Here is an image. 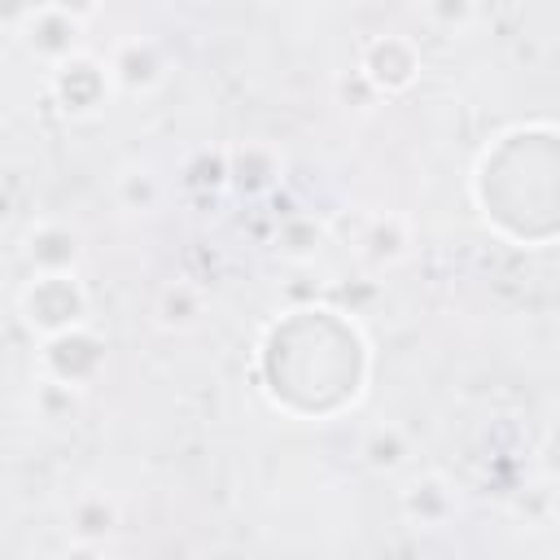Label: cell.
Segmentation results:
<instances>
[{
    "mask_svg": "<svg viewBox=\"0 0 560 560\" xmlns=\"http://www.w3.org/2000/svg\"><path fill=\"white\" fill-rule=\"evenodd\" d=\"M398 503H402L407 525H416V529H442V525H451L455 512H459L455 486H451L442 472H424V477H416V481L402 490Z\"/></svg>",
    "mask_w": 560,
    "mask_h": 560,
    "instance_id": "obj_9",
    "label": "cell"
},
{
    "mask_svg": "<svg viewBox=\"0 0 560 560\" xmlns=\"http://www.w3.org/2000/svg\"><path fill=\"white\" fill-rule=\"evenodd\" d=\"M118 529V503L101 490H88L70 503V538L74 542H88V547H101L109 534Z\"/></svg>",
    "mask_w": 560,
    "mask_h": 560,
    "instance_id": "obj_11",
    "label": "cell"
},
{
    "mask_svg": "<svg viewBox=\"0 0 560 560\" xmlns=\"http://www.w3.org/2000/svg\"><path fill=\"white\" fill-rule=\"evenodd\" d=\"M22 254H26L35 276H61V271L79 267L83 236H79V228L61 223V219H35L22 236Z\"/></svg>",
    "mask_w": 560,
    "mask_h": 560,
    "instance_id": "obj_7",
    "label": "cell"
},
{
    "mask_svg": "<svg viewBox=\"0 0 560 560\" xmlns=\"http://www.w3.org/2000/svg\"><path fill=\"white\" fill-rule=\"evenodd\" d=\"M39 363H44V376L74 385V389H88L105 372V337L92 324L70 328L61 337H48L39 346Z\"/></svg>",
    "mask_w": 560,
    "mask_h": 560,
    "instance_id": "obj_5",
    "label": "cell"
},
{
    "mask_svg": "<svg viewBox=\"0 0 560 560\" xmlns=\"http://www.w3.org/2000/svg\"><path fill=\"white\" fill-rule=\"evenodd\" d=\"M407 455H411V446H407V433L398 424L368 429V438H363V464L372 472H398L407 464Z\"/></svg>",
    "mask_w": 560,
    "mask_h": 560,
    "instance_id": "obj_14",
    "label": "cell"
},
{
    "mask_svg": "<svg viewBox=\"0 0 560 560\" xmlns=\"http://www.w3.org/2000/svg\"><path fill=\"white\" fill-rule=\"evenodd\" d=\"M48 92H52V101L61 105V114H70V118H92V114H101V105L109 101L114 79H109V66H105L101 57L74 52L70 61L52 66Z\"/></svg>",
    "mask_w": 560,
    "mask_h": 560,
    "instance_id": "obj_4",
    "label": "cell"
},
{
    "mask_svg": "<svg viewBox=\"0 0 560 560\" xmlns=\"http://www.w3.org/2000/svg\"><path fill=\"white\" fill-rule=\"evenodd\" d=\"M31 407H35L39 420H74L79 407H83V389L61 385L52 376H39L35 389H31Z\"/></svg>",
    "mask_w": 560,
    "mask_h": 560,
    "instance_id": "obj_15",
    "label": "cell"
},
{
    "mask_svg": "<svg viewBox=\"0 0 560 560\" xmlns=\"http://www.w3.org/2000/svg\"><path fill=\"white\" fill-rule=\"evenodd\" d=\"M420 44L402 31H381L372 35L363 48H359V70L368 74V83L381 92V96H394V92H407L416 79H420Z\"/></svg>",
    "mask_w": 560,
    "mask_h": 560,
    "instance_id": "obj_3",
    "label": "cell"
},
{
    "mask_svg": "<svg viewBox=\"0 0 560 560\" xmlns=\"http://www.w3.org/2000/svg\"><path fill=\"white\" fill-rule=\"evenodd\" d=\"M324 249V223L315 214H284V223L276 228V254H284L289 262H311Z\"/></svg>",
    "mask_w": 560,
    "mask_h": 560,
    "instance_id": "obj_13",
    "label": "cell"
},
{
    "mask_svg": "<svg viewBox=\"0 0 560 560\" xmlns=\"http://www.w3.org/2000/svg\"><path fill=\"white\" fill-rule=\"evenodd\" d=\"M57 560H101V547H88V542H70Z\"/></svg>",
    "mask_w": 560,
    "mask_h": 560,
    "instance_id": "obj_21",
    "label": "cell"
},
{
    "mask_svg": "<svg viewBox=\"0 0 560 560\" xmlns=\"http://www.w3.org/2000/svg\"><path fill=\"white\" fill-rule=\"evenodd\" d=\"M118 206L122 210H131V214H149V210H158V201H162V179L149 171V166H136V171H122L118 175Z\"/></svg>",
    "mask_w": 560,
    "mask_h": 560,
    "instance_id": "obj_17",
    "label": "cell"
},
{
    "mask_svg": "<svg viewBox=\"0 0 560 560\" xmlns=\"http://www.w3.org/2000/svg\"><path fill=\"white\" fill-rule=\"evenodd\" d=\"M332 92H337V101L346 105V109H359V114H368V109H376L381 105V92L368 83V74L354 66V70H341L337 79H332Z\"/></svg>",
    "mask_w": 560,
    "mask_h": 560,
    "instance_id": "obj_18",
    "label": "cell"
},
{
    "mask_svg": "<svg viewBox=\"0 0 560 560\" xmlns=\"http://www.w3.org/2000/svg\"><path fill=\"white\" fill-rule=\"evenodd\" d=\"M542 459H547V468L560 477V411L551 416V424H547V438H542Z\"/></svg>",
    "mask_w": 560,
    "mask_h": 560,
    "instance_id": "obj_20",
    "label": "cell"
},
{
    "mask_svg": "<svg viewBox=\"0 0 560 560\" xmlns=\"http://www.w3.org/2000/svg\"><path fill=\"white\" fill-rule=\"evenodd\" d=\"M92 13L96 9H70V4H35V9H22L18 13L22 44L35 57L61 66V61H70L79 52V35H83V26H88Z\"/></svg>",
    "mask_w": 560,
    "mask_h": 560,
    "instance_id": "obj_2",
    "label": "cell"
},
{
    "mask_svg": "<svg viewBox=\"0 0 560 560\" xmlns=\"http://www.w3.org/2000/svg\"><path fill=\"white\" fill-rule=\"evenodd\" d=\"M88 289L74 271H61V276H31L18 293V315L22 324L48 341V337H61L70 328H83L88 324Z\"/></svg>",
    "mask_w": 560,
    "mask_h": 560,
    "instance_id": "obj_1",
    "label": "cell"
},
{
    "mask_svg": "<svg viewBox=\"0 0 560 560\" xmlns=\"http://www.w3.org/2000/svg\"><path fill=\"white\" fill-rule=\"evenodd\" d=\"M228 166H232V188L245 197H262L280 184L284 175V153L267 140H241L228 149Z\"/></svg>",
    "mask_w": 560,
    "mask_h": 560,
    "instance_id": "obj_8",
    "label": "cell"
},
{
    "mask_svg": "<svg viewBox=\"0 0 560 560\" xmlns=\"http://www.w3.org/2000/svg\"><path fill=\"white\" fill-rule=\"evenodd\" d=\"M201 311H206V302H201V289H197V284H188V280H171V284L158 289V302H153V319H158V328H166V332H184V328H192V324L201 319Z\"/></svg>",
    "mask_w": 560,
    "mask_h": 560,
    "instance_id": "obj_12",
    "label": "cell"
},
{
    "mask_svg": "<svg viewBox=\"0 0 560 560\" xmlns=\"http://www.w3.org/2000/svg\"><path fill=\"white\" fill-rule=\"evenodd\" d=\"M184 184L192 192H219L232 184V166H228V149H197L184 162Z\"/></svg>",
    "mask_w": 560,
    "mask_h": 560,
    "instance_id": "obj_16",
    "label": "cell"
},
{
    "mask_svg": "<svg viewBox=\"0 0 560 560\" xmlns=\"http://www.w3.org/2000/svg\"><path fill=\"white\" fill-rule=\"evenodd\" d=\"M420 18H424L429 26H442V31H464V26L477 18V9H472L468 0H433V4L420 9Z\"/></svg>",
    "mask_w": 560,
    "mask_h": 560,
    "instance_id": "obj_19",
    "label": "cell"
},
{
    "mask_svg": "<svg viewBox=\"0 0 560 560\" xmlns=\"http://www.w3.org/2000/svg\"><path fill=\"white\" fill-rule=\"evenodd\" d=\"M105 66H109V79H114L118 92L140 96V92H153V88L166 83L171 57H166V48H162L158 39H149V35H127V39L114 44V52L105 57Z\"/></svg>",
    "mask_w": 560,
    "mask_h": 560,
    "instance_id": "obj_6",
    "label": "cell"
},
{
    "mask_svg": "<svg viewBox=\"0 0 560 560\" xmlns=\"http://www.w3.org/2000/svg\"><path fill=\"white\" fill-rule=\"evenodd\" d=\"M407 254H411V223L402 214H376V219H368V228L359 236V258L368 267L381 271V267L402 262Z\"/></svg>",
    "mask_w": 560,
    "mask_h": 560,
    "instance_id": "obj_10",
    "label": "cell"
}]
</instances>
